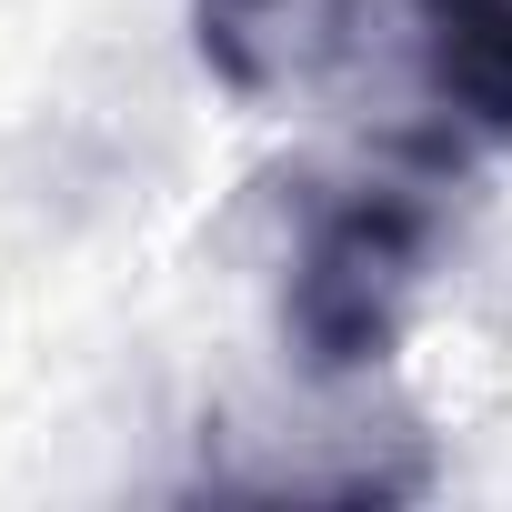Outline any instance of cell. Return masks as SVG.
I'll use <instances>...</instances> for the list:
<instances>
[{"mask_svg":"<svg viewBox=\"0 0 512 512\" xmlns=\"http://www.w3.org/2000/svg\"><path fill=\"white\" fill-rule=\"evenodd\" d=\"M342 21H352V0H191L201 71L231 101H272V91L312 81L342 51Z\"/></svg>","mask_w":512,"mask_h":512,"instance_id":"7a4b0ae2","label":"cell"},{"mask_svg":"<svg viewBox=\"0 0 512 512\" xmlns=\"http://www.w3.org/2000/svg\"><path fill=\"white\" fill-rule=\"evenodd\" d=\"M432 251H442V201L422 181H352L302 221L282 332H292L312 382H352V372L392 362Z\"/></svg>","mask_w":512,"mask_h":512,"instance_id":"6da1fadb","label":"cell"},{"mask_svg":"<svg viewBox=\"0 0 512 512\" xmlns=\"http://www.w3.org/2000/svg\"><path fill=\"white\" fill-rule=\"evenodd\" d=\"M422 81L472 141H512V0H402Z\"/></svg>","mask_w":512,"mask_h":512,"instance_id":"3957f363","label":"cell"}]
</instances>
